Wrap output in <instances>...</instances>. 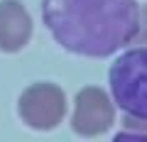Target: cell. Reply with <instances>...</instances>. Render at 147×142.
Here are the masks:
<instances>
[{
	"label": "cell",
	"instance_id": "5",
	"mask_svg": "<svg viewBox=\"0 0 147 142\" xmlns=\"http://www.w3.org/2000/svg\"><path fill=\"white\" fill-rule=\"evenodd\" d=\"M32 39V17L20 0H0V52L17 54Z\"/></svg>",
	"mask_w": 147,
	"mask_h": 142
},
{
	"label": "cell",
	"instance_id": "4",
	"mask_svg": "<svg viewBox=\"0 0 147 142\" xmlns=\"http://www.w3.org/2000/svg\"><path fill=\"white\" fill-rule=\"evenodd\" d=\"M115 105L110 96L98 86H86L76 93L71 113V130L81 137H98L113 127Z\"/></svg>",
	"mask_w": 147,
	"mask_h": 142
},
{
	"label": "cell",
	"instance_id": "1",
	"mask_svg": "<svg viewBox=\"0 0 147 142\" xmlns=\"http://www.w3.org/2000/svg\"><path fill=\"white\" fill-rule=\"evenodd\" d=\"M137 0H42L49 34L69 54L103 59L132 42Z\"/></svg>",
	"mask_w": 147,
	"mask_h": 142
},
{
	"label": "cell",
	"instance_id": "3",
	"mask_svg": "<svg viewBox=\"0 0 147 142\" xmlns=\"http://www.w3.org/2000/svg\"><path fill=\"white\" fill-rule=\"evenodd\" d=\"M17 113H20L22 122L32 130H54L66 115V93L49 81L32 83L20 93Z\"/></svg>",
	"mask_w": 147,
	"mask_h": 142
},
{
	"label": "cell",
	"instance_id": "6",
	"mask_svg": "<svg viewBox=\"0 0 147 142\" xmlns=\"http://www.w3.org/2000/svg\"><path fill=\"white\" fill-rule=\"evenodd\" d=\"M123 125H125V130L115 135V142H120V140H140V142H147V120L125 115Z\"/></svg>",
	"mask_w": 147,
	"mask_h": 142
},
{
	"label": "cell",
	"instance_id": "7",
	"mask_svg": "<svg viewBox=\"0 0 147 142\" xmlns=\"http://www.w3.org/2000/svg\"><path fill=\"white\" fill-rule=\"evenodd\" d=\"M132 42L137 44H147V3L137 10V30H135V37Z\"/></svg>",
	"mask_w": 147,
	"mask_h": 142
},
{
	"label": "cell",
	"instance_id": "2",
	"mask_svg": "<svg viewBox=\"0 0 147 142\" xmlns=\"http://www.w3.org/2000/svg\"><path fill=\"white\" fill-rule=\"evenodd\" d=\"M113 103L125 115L147 120V47L120 54L108 69Z\"/></svg>",
	"mask_w": 147,
	"mask_h": 142
}]
</instances>
